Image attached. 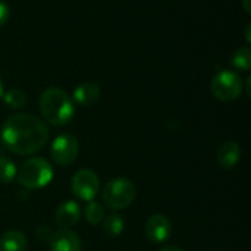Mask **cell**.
I'll return each mask as SVG.
<instances>
[{"instance_id":"6da1fadb","label":"cell","mask_w":251,"mask_h":251,"mask_svg":"<svg viewBox=\"0 0 251 251\" xmlns=\"http://www.w3.org/2000/svg\"><path fill=\"white\" fill-rule=\"evenodd\" d=\"M49 126L40 118L29 113H15L1 126L4 147L19 156L34 154L49 141Z\"/></svg>"},{"instance_id":"7a4b0ae2","label":"cell","mask_w":251,"mask_h":251,"mask_svg":"<svg viewBox=\"0 0 251 251\" xmlns=\"http://www.w3.org/2000/svg\"><path fill=\"white\" fill-rule=\"evenodd\" d=\"M40 112L46 122L54 126H63L74 118L75 106L72 97L62 88H46L38 100Z\"/></svg>"},{"instance_id":"3957f363","label":"cell","mask_w":251,"mask_h":251,"mask_svg":"<svg viewBox=\"0 0 251 251\" xmlns=\"http://www.w3.org/2000/svg\"><path fill=\"white\" fill-rule=\"evenodd\" d=\"M16 178L18 182L26 190L44 188L53 179V168L43 157H31L18 169Z\"/></svg>"},{"instance_id":"277c9868","label":"cell","mask_w":251,"mask_h":251,"mask_svg":"<svg viewBox=\"0 0 251 251\" xmlns=\"http://www.w3.org/2000/svg\"><path fill=\"white\" fill-rule=\"evenodd\" d=\"M135 194H137L135 185L128 178L119 176L110 179L104 185L101 193V200L107 209L118 212L126 209L134 201Z\"/></svg>"},{"instance_id":"5b68a950","label":"cell","mask_w":251,"mask_h":251,"mask_svg":"<svg viewBox=\"0 0 251 251\" xmlns=\"http://www.w3.org/2000/svg\"><path fill=\"white\" fill-rule=\"evenodd\" d=\"M243 78L235 71H219L212 79V93L221 101H234L243 94Z\"/></svg>"},{"instance_id":"8992f818","label":"cell","mask_w":251,"mask_h":251,"mask_svg":"<svg viewBox=\"0 0 251 251\" xmlns=\"http://www.w3.org/2000/svg\"><path fill=\"white\" fill-rule=\"evenodd\" d=\"M79 144L78 140L71 134H59L50 147L51 160L59 166H69L78 157Z\"/></svg>"},{"instance_id":"52a82bcc","label":"cell","mask_w":251,"mask_h":251,"mask_svg":"<svg viewBox=\"0 0 251 251\" xmlns=\"http://www.w3.org/2000/svg\"><path fill=\"white\" fill-rule=\"evenodd\" d=\"M99 176L91 169H81L72 176L71 190L74 196L82 201H93L94 197L99 194Z\"/></svg>"},{"instance_id":"ba28073f","label":"cell","mask_w":251,"mask_h":251,"mask_svg":"<svg viewBox=\"0 0 251 251\" xmlns=\"http://www.w3.org/2000/svg\"><path fill=\"white\" fill-rule=\"evenodd\" d=\"M144 232L151 243L160 244V243H165L171 237L172 224L165 215H160V213L153 215L147 219L144 225Z\"/></svg>"},{"instance_id":"9c48e42d","label":"cell","mask_w":251,"mask_h":251,"mask_svg":"<svg viewBox=\"0 0 251 251\" xmlns=\"http://www.w3.org/2000/svg\"><path fill=\"white\" fill-rule=\"evenodd\" d=\"M50 251H81V240L71 229H59L50 237Z\"/></svg>"},{"instance_id":"30bf717a","label":"cell","mask_w":251,"mask_h":251,"mask_svg":"<svg viewBox=\"0 0 251 251\" xmlns=\"http://www.w3.org/2000/svg\"><path fill=\"white\" fill-rule=\"evenodd\" d=\"M79 218H81V209L78 203L74 200H68L62 203L57 207L56 215H54V221L60 229H68L74 226L75 224H78Z\"/></svg>"},{"instance_id":"8fae6325","label":"cell","mask_w":251,"mask_h":251,"mask_svg":"<svg viewBox=\"0 0 251 251\" xmlns=\"http://www.w3.org/2000/svg\"><path fill=\"white\" fill-rule=\"evenodd\" d=\"M216 159H218L219 166L225 171L235 168L241 159V149H240L238 143H235L232 140L222 143L218 149Z\"/></svg>"},{"instance_id":"7c38bea8","label":"cell","mask_w":251,"mask_h":251,"mask_svg":"<svg viewBox=\"0 0 251 251\" xmlns=\"http://www.w3.org/2000/svg\"><path fill=\"white\" fill-rule=\"evenodd\" d=\"M100 85L94 81H85L79 84L72 94V100L79 106H93L100 99Z\"/></svg>"},{"instance_id":"4fadbf2b","label":"cell","mask_w":251,"mask_h":251,"mask_svg":"<svg viewBox=\"0 0 251 251\" xmlns=\"http://www.w3.org/2000/svg\"><path fill=\"white\" fill-rule=\"evenodd\" d=\"M26 246V237L21 231L12 229L0 237V251H25Z\"/></svg>"},{"instance_id":"5bb4252c","label":"cell","mask_w":251,"mask_h":251,"mask_svg":"<svg viewBox=\"0 0 251 251\" xmlns=\"http://www.w3.org/2000/svg\"><path fill=\"white\" fill-rule=\"evenodd\" d=\"M125 229V221L119 213H110L103 219V231L110 237H118Z\"/></svg>"},{"instance_id":"9a60e30c","label":"cell","mask_w":251,"mask_h":251,"mask_svg":"<svg viewBox=\"0 0 251 251\" xmlns=\"http://www.w3.org/2000/svg\"><path fill=\"white\" fill-rule=\"evenodd\" d=\"M231 65L238 69V71H244L249 72L251 69V50L249 46L241 47L238 50H235V53L231 57Z\"/></svg>"},{"instance_id":"2e32d148","label":"cell","mask_w":251,"mask_h":251,"mask_svg":"<svg viewBox=\"0 0 251 251\" xmlns=\"http://www.w3.org/2000/svg\"><path fill=\"white\" fill-rule=\"evenodd\" d=\"M1 99L10 109H16V110L25 107V104H26V96L21 88H10V90L4 91Z\"/></svg>"},{"instance_id":"e0dca14e","label":"cell","mask_w":251,"mask_h":251,"mask_svg":"<svg viewBox=\"0 0 251 251\" xmlns=\"http://www.w3.org/2000/svg\"><path fill=\"white\" fill-rule=\"evenodd\" d=\"M18 174V168L15 162L6 156H0V182L10 184Z\"/></svg>"},{"instance_id":"ac0fdd59","label":"cell","mask_w":251,"mask_h":251,"mask_svg":"<svg viewBox=\"0 0 251 251\" xmlns=\"http://www.w3.org/2000/svg\"><path fill=\"white\" fill-rule=\"evenodd\" d=\"M104 209L101 204L96 203V201H88L85 210H84V218L90 225H99L103 222L104 219Z\"/></svg>"},{"instance_id":"d6986e66","label":"cell","mask_w":251,"mask_h":251,"mask_svg":"<svg viewBox=\"0 0 251 251\" xmlns=\"http://www.w3.org/2000/svg\"><path fill=\"white\" fill-rule=\"evenodd\" d=\"M9 15H10V10H9L7 3L3 1V0H0V26H3L7 22Z\"/></svg>"},{"instance_id":"ffe728a7","label":"cell","mask_w":251,"mask_h":251,"mask_svg":"<svg viewBox=\"0 0 251 251\" xmlns=\"http://www.w3.org/2000/svg\"><path fill=\"white\" fill-rule=\"evenodd\" d=\"M246 40H247V44L251 43V24L249 22L247 26H246Z\"/></svg>"},{"instance_id":"44dd1931","label":"cell","mask_w":251,"mask_h":251,"mask_svg":"<svg viewBox=\"0 0 251 251\" xmlns=\"http://www.w3.org/2000/svg\"><path fill=\"white\" fill-rule=\"evenodd\" d=\"M243 6H244V10L250 15L251 13V4H250V0H243Z\"/></svg>"},{"instance_id":"7402d4cb","label":"cell","mask_w":251,"mask_h":251,"mask_svg":"<svg viewBox=\"0 0 251 251\" xmlns=\"http://www.w3.org/2000/svg\"><path fill=\"white\" fill-rule=\"evenodd\" d=\"M159 251H182L181 249H178L176 246H166V247H163L162 250Z\"/></svg>"},{"instance_id":"603a6c76","label":"cell","mask_w":251,"mask_h":251,"mask_svg":"<svg viewBox=\"0 0 251 251\" xmlns=\"http://www.w3.org/2000/svg\"><path fill=\"white\" fill-rule=\"evenodd\" d=\"M250 84H251V76L249 75L247 79H246V91H247V96L250 97Z\"/></svg>"},{"instance_id":"cb8c5ba5","label":"cell","mask_w":251,"mask_h":251,"mask_svg":"<svg viewBox=\"0 0 251 251\" xmlns=\"http://www.w3.org/2000/svg\"><path fill=\"white\" fill-rule=\"evenodd\" d=\"M3 94H4V88H3V82H1V79H0V100H1V97H3Z\"/></svg>"}]
</instances>
